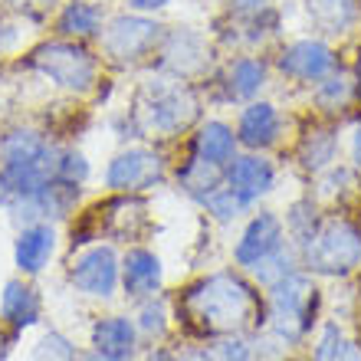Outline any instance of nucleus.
Returning <instances> with one entry per match:
<instances>
[{
    "instance_id": "obj_1",
    "label": "nucleus",
    "mask_w": 361,
    "mask_h": 361,
    "mask_svg": "<svg viewBox=\"0 0 361 361\" xmlns=\"http://www.w3.org/2000/svg\"><path fill=\"white\" fill-rule=\"evenodd\" d=\"M184 312L200 332L230 335L247 329L250 319L259 312V295L237 273H217L190 289Z\"/></svg>"
},
{
    "instance_id": "obj_2",
    "label": "nucleus",
    "mask_w": 361,
    "mask_h": 361,
    "mask_svg": "<svg viewBox=\"0 0 361 361\" xmlns=\"http://www.w3.org/2000/svg\"><path fill=\"white\" fill-rule=\"evenodd\" d=\"M269 319H273V332L279 342L295 345L302 342L315 322V309H319V289L305 273L293 269L283 276L279 283L269 286Z\"/></svg>"
},
{
    "instance_id": "obj_3",
    "label": "nucleus",
    "mask_w": 361,
    "mask_h": 361,
    "mask_svg": "<svg viewBox=\"0 0 361 361\" xmlns=\"http://www.w3.org/2000/svg\"><path fill=\"white\" fill-rule=\"evenodd\" d=\"M305 269L322 276H348L361 263V227L352 220H329L302 247Z\"/></svg>"
},
{
    "instance_id": "obj_4",
    "label": "nucleus",
    "mask_w": 361,
    "mask_h": 361,
    "mask_svg": "<svg viewBox=\"0 0 361 361\" xmlns=\"http://www.w3.org/2000/svg\"><path fill=\"white\" fill-rule=\"evenodd\" d=\"M197 115V99L188 86L180 82H148L138 95V118L148 132H161V135H174L180 128H188Z\"/></svg>"
},
{
    "instance_id": "obj_5",
    "label": "nucleus",
    "mask_w": 361,
    "mask_h": 361,
    "mask_svg": "<svg viewBox=\"0 0 361 361\" xmlns=\"http://www.w3.org/2000/svg\"><path fill=\"white\" fill-rule=\"evenodd\" d=\"M33 66L56 86L73 92H86L95 82V59L76 43H43L33 49Z\"/></svg>"
},
{
    "instance_id": "obj_6",
    "label": "nucleus",
    "mask_w": 361,
    "mask_h": 361,
    "mask_svg": "<svg viewBox=\"0 0 361 361\" xmlns=\"http://www.w3.org/2000/svg\"><path fill=\"white\" fill-rule=\"evenodd\" d=\"M69 283L76 286L82 295L109 299L118 289V283H122V263L115 257V250L102 247V243L82 250L73 259V267H69Z\"/></svg>"
},
{
    "instance_id": "obj_7",
    "label": "nucleus",
    "mask_w": 361,
    "mask_h": 361,
    "mask_svg": "<svg viewBox=\"0 0 361 361\" xmlns=\"http://www.w3.org/2000/svg\"><path fill=\"white\" fill-rule=\"evenodd\" d=\"M158 23L148 17H115L102 37L105 53L115 63H135L158 43Z\"/></svg>"
},
{
    "instance_id": "obj_8",
    "label": "nucleus",
    "mask_w": 361,
    "mask_h": 361,
    "mask_svg": "<svg viewBox=\"0 0 361 361\" xmlns=\"http://www.w3.org/2000/svg\"><path fill=\"white\" fill-rule=\"evenodd\" d=\"M283 247H286L283 224H279L276 214L263 210V214H257V217L250 220L247 230H243V237L237 240V247H233V259H237V267L253 269V267H259L263 259L273 257V253H279Z\"/></svg>"
},
{
    "instance_id": "obj_9",
    "label": "nucleus",
    "mask_w": 361,
    "mask_h": 361,
    "mask_svg": "<svg viewBox=\"0 0 361 361\" xmlns=\"http://www.w3.org/2000/svg\"><path fill=\"white\" fill-rule=\"evenodd\" d=\"M161 178V158L145 148H128V152L115 154L109 168H105V188L112 190H145Z\"/></svg>"
},
{
    "instance_id": "obj_10",
    "label": "nucleus",
    "mask_w": 361,
    "mask_h": 361,
    "mask_svg": "<svg viewBox=\"0 0 361 361\" xmlns=\"http://www.w3.org/2000/svg\"><path fill=\"white\" fill-rule=\"evenodd\" d=\"M279 69L302 82H319V79L332 76L335 53L319 39H295L279 53Z\"/></svg>"
},
{
    "instance_id": "obj_11",
    "label": "nucleus",
    "mask_w": 361,
    "mask_h": 361,
    "mask_svg": "<svg viewBox=\"0 0 361 361\" xmlns=\"http://www.w3.org/2000/svg\"><path fill=\"white\" fill-rule=\"evenodd\" d=\"M161 276H164V267H161V257H158V253H152V250H145V247H135L125 253L122 289L128 299H135V302L152 299V295L161 289Z\"/></svg>"
},
{
    "instance_id": "obj_12",
    "label": "nucleus",
    "mask_w": 361,
    "mask_h": 361,
    "mask_svg": "<svg viewBox=\"0 0 361 361\" xmlns=\"http://www.w3.org/2000/svg\"><path fill=\"white\" fill-rule=\"evenodd\" d=\"M92 352L109 361H132L138 352V325L125 315H105L92 325Z\"/></svg>"
},
{
    "instance_id": "obj_13",
    "label": "nucleus",
    "mask_w": 361,
    "mask_h": 361,
    "mask_svg": "<svg viewBox=\"0 0 361 361\" xmlns=\"http://www.w3.org/2000/svg\"><path fill=\"white\" fill-rule=\"evenodd\" d=\"M224 184H227L233 194L253 204L263 194H269L276 184V171L267 158H257V154H243V158H233V161L224 168Z\"/></svg>"
},
{
    "instance_id": "obj_14",
    "label": "nucleus",
    "mask_w": 361,
    "mask_h": 361,
    "mask_svg": "<svg viewBox=\"0 0 361 361\" xmlns=\"http://www.w3.org/2000/svg\"><path fill=\"white\" fill-rule=\"evenodd\" d=\"M56 253V230L49 224H30V227H20L17 240H13V263H17L20 273L37 276L47 269V263Z\"/></svg>"
},
{
    "instance_id": "obj_15",
    "label": "nucleus",
    "mask_w": 361,
    "mask_h": 361,
    "mask_svg": "<svg viewBox=\"0 0 361 361\" xmlns=\"http://www.w3.org/2000/svg\"><path fill=\"white\" fill-rule=\"evenodd\" d=\"M240 145L247 148H267L279 138V112L269 102H250L240 115V128H237Z\"/></svg>"
},
{
    "instance_id": "obj_16",
    "label": "nucleus",
    "mask_w": 361,
    "mask_h": 361,
    "mask_svg": "<svg viewBox=\"0 0 361 361\" xmlns=\"http://www.w3.org/2000/svg\"><path fill=\"white\" fill-rule=\"evenodd\" d=\"M237 145L240 138L233 135L227 122H207L194 138V154L200 161H210L217 168H227L233 158H237Z\"/></svg>"
},
{
    "instance_id": "obj_17",
    "label": "nucleus",
    "mask_w": 361,
    "mask_h": 361,
    "mask_svg": "<svg viewBox=\"0 0 361 361\" xmlns=\"http://www.w3.org/2000/svg\"><path fill=\"white\" fill-rule=\"evenodd\" d=\"M0 315L7 319L10 325L17 329H27L39 319V295L33 286H27L23 279H10L4 286V295H0Z\"/></svg>"
},
{
    "instance_id": "obj_18",
    "label": "nucleus",
    "mask_w": 361,
    "mask_h": 361,
    "mask_svg": "<svg viewBox=\"0 0 361 361\" xmlns=\"http://www.w3.org/2000/svg\"><path fill=\"white\" fill-rule=\"evenodd\" d=\"M204 39L194 33V30H174L171 39H168V47H164V63L174 69V73H194V69L204 66Z\"/></svg>"
},
{
    "instance_id": "obj_19",
    "label": "nucleus",
    "mask_w": 361,
    "mask_h": 361,
    "mask_svg": "<svg viewBox=\"0 0 361 361\" xmlns=\"http://www.w3.org/2000/svg\"><path fill=\"white\" fill-rule=\"evenodd\" d=\"M53 148H49L37 132H27V128H17L0 138V161L4 164H33L49 158Z\"/></svg>"
},
{
    "instance_id": "obj_20",
    "label": "nucleus",
    "mask_w": 361,
    "mask_h": 361,
    "mask_svg": "<svg viewBox=\"0 0 361 361\" xmlns=\"http://www.w3.org/2000/svg\"><path fill=\"white\" fill-rule=\"evenodd\" d=\"M305 4L325 33H345L358 20V0H305Z\"/></svg>"
},
{
    "instance_id": "obj_21",
    "label": "nucleus",
    "mask_w": 361,
    "mask_h": 361,
    "mask_svg": "<svg viewBox=\"0 0 361 361\" xmlns=\"http://www.w3.org/2000/svg\"><path fill=\"white\" fill-rule=\"evenodd\" d=\"M59 33H66V37H95V33H102V10L89 4V0H73L59 13Z\"/></svg>"
},
{
    "instance_id": "obj_22",
    "label": "nucleus",
    "mask_w": 361,
    "mask_h": 361,
    "mask_svg": "<svg viewBox=\"0 0 361 361\" xmlns=\"http://www.w3.org/2000/svg\"><path fill=\"white\" fill-rule=\"evenodd\" d=\"M267 86V66L259 59H237L230 66V95L237 99H253L259 89Z\"/></svg>"
},
{
    "instance_id": "obj_23",
    "label": "nucleus",
    "mask_w": 361,
    "mask_h": 361,
    "mask_svg": "<svg viewBox=\"0 0 361 361\" xmlns=\"http://www.w3.org/2000/svg\"><path fill=\"white\" fill-rule=\"evenodd\" d=\"M335 152H338V142L332 132H309V138L302 142V168L322 171L335 161Z\"/></svg>"
},
{
    "instance_id": "obj_24",
    "label": "nucleus",
    "mask_w": 361,
    "mask_h": 361,
    "mask_svg": "<svg viewBox=\"0 0 361 361\" xmlns=\"http://www.w3.org/2000/svg\"><path fill=\"white\" fill-rule=\"evenodd\" d=\"M322 227L319 220H315V207L309 204V200H299V204H293V210L286 214V233L293 237V243L299 250L309 243V240L315 237V230Z\"/></svg>"
},
{
    "instance_id": "obj_25",
    "label": "nucleus",
    "mask_w": 361,
    "mask_h": 361,
    "mask_svg": "<svg viewBox=\"0 0 361 361\" xmlns=\"http://www.w3.org/2000/svg\"><path fill=\"white\" fill-rule=\"evenodd\" d=\"M204 207H207L210 214L220 220V224H230V220H237L240 214L250 207V204L240 197V194H233L227 184H220V188H214L207 197H204Z\"/></svg>"
},
{
    "instance_id": "obj_26",
    "label": "nucleus",
    "mask_w": 361,
    "mask_h": 361,
    "mask_svg": "<svg viewBox=\"0 0 361 361\" xmlns=\"http://www.w3.org/2000/svg\"><path fill=\"white\" fill-rule=\"evenodd\" d=\"M33 361H79V352L63 332H47L33 345Z\"/></svg>"
},
{
    "instance_id": "obj_27",
    "label": "nucleus",
    "mask_w": 361,
    "mask_h": 361,
    "mask_svg": "<svg viewBox=\"0 0 361 361\" xmlns=\"http://www.w3.org/2000/svg\"><path fill=\"white\" fill-rule=\"evenodd\" d=\"M315 99H319V105H325V109H342V105H348V99H352V82L338 73V76H325L322 82H319V89H315Z\"/></svg>"
},
{
    "instance_id": "obj_28",
    "label": "nucleus",
    "mask_w": 361,
    "mask_h": 361,
    "mask_svg": "<svg viewBox=\"0 0 361 361\" xmlns=\"http://www.w3.org/2000/svg\"><path fill=\"white\" fill-rule=\"evenodd\" d=\"M342 348H345L342 329H338L335 322H329L322 329V335H319V342L312 345V361H338Z\"/></svg>"
},
{
    "instance_id": "obj_29",
    "label": "nucleus",
    "mask_w": 361,
    "mask_h": 361,
    "mask_svg": "<svg viewBox=\"0 0 361 361\" xmlns=\"http://www.w3.org/2000/svg\"><path fill=\"white\" fill-rule=\"evenodd\" d=\"M56 178L69 180V184H82L89 178V161L82 152H59V164H56Z\"/></svg>"
},
{
    "instance_id": "obj_30",
    "label": "nucleus",
    "mask_w": 361,
    "mask_h": 361,
    "mask_svg": "<svg viewBox=\"0 0 361 361\" xmlns=\"http://www.w3.org/2000/svg\"><path fill=\"white\" fill-rule=\"evenodd\" d=\"M164 319H168V312H164V302L161 299H145L142 305V319H138V332L145 335H161L164 332Z\"/></svg>"
},
{
    "instance_id": "obj_31",
    "label": "nucleus",
    "mask_w": 361,
    "mask_h": 361,
    "mask_svg": "<svg viewBox=\"0 0 361 361\" xmlns=\"http://www.w3.org/2000/svg\"><path fill=\"white\" fill-rule=\"evenodd\" d=\"M217 361H253V345H247L243 338H227L217 345Z\"/></svg>"
},
{
    "instance_id": "obj_32",
    "label": "nucleus",
    "mask_w": 361,
    "mask_h": 361,
    "mask_svg": "<svg viewBox=\"0 0 361 361\" xmlns=\"http://www.w3.org/2000/svg\"><path fill=\"white\" fill-rule=\"evenodd\" d=\"M132 10H161V7H168L171 0H125Z\"/></svg>"
},
{
    "instance_id": "obj_33",
    "label": "nucleus",
    "mask_w": 361,
    "mask_h": 361,
    "mask_svg": "<svg viewBox=\"0 0 361 361\" xmlns=\"http://www.w3.org/2000/svg\"><path fill=\"white\" fill-rule=\"evenodd\" d=\"M338 361H361V345L345 342V348H342V355H338Z\"/></svg>"
},
{
    "instance_id": "obj_34",
    "label": "nucleus",
    "mask_w": 361,
    "mask_h": 361,
    "mask_svg": "<svg viewBox=\"0 0 361 361\" xmlns=\"http://www.w3.org/2000/svg\"><path fill=\"white\" fill-rule=\"evenodd\" d=\"M352 158H355V164L361 168V122L355 125V132H352Z\"/></svg>"
},
{
    "instance_id": "obj_35",
    "label": "nucleus",
    "mask_w": 361,
    "mask_h": 361,
    "mask_svg": "<svg viewBox=\"0 0 361 361\" xmlns=\"http://www.w3.org/2000/svg\"><path fill=\"white\" fill-rule=\"evenodd\" d=\"M184 361H217V355L207 352V348H194V352L184 355Z\"/></svg>"
},
{
    "instance_id": "obj_36",
    "label": "nucleus",
    "mask_w": 361,
    "mask_h": 361,
    "mask_svg": "<svg viewBox=\"0 0 361 361\" xmlns=\"http://www.w3.org/2000/svg\"><path fill=\"white\" fill-rule=\"evenodd\" d=\"M145 361H178V355L168 352V348H154V352H148Z\"/></svg>"
},
{
    "instance_id": "obj_37",
    "label": "nucleus",
    "mask_w": 361,
    "mask_h": 361,
    "mask_svg": "<svg viewBox=\"0 0 361 361\" xmlns=\"http://www.w3.org/2000/svg\"><path fill=\"white\" fill-rule=\"evenodd\" d=\"M233 7L237 10H263L267 0H233Z\"/></svg>"
},
{
    "instance_id": "obj_38",
    "label": "nucleus",
    "mask_w": 361,
    "mask_h": 361,
    "mask_svg": "<svg viewBox=\"0 0 361 361\" xmlns=\"http://www.w3.org/2000/svg\"><path fill=\"white\" fill-rule=\"evenodd\" d=\"M355 82H358V95H361V49H358V63H355Z\"/></svg>"
},
{
    "instance_id": "obj_39",
    "label": "nucleus",
    "mask_w": 361,
    "mask_h": 361,
    "mask_svg": "<svg viewBox=\"0 0 361 361\" xmlns=\"http://www.w3.org/2000/svg\"><path fill=\"white\" fill-rule=\"evenodd\" d=\"M82 361H109V358H102V355H95V352H92V355H86Z\"/></svg>"
},
{
    "instance_id": "obj_40",
    "label": "nucleus",
    "mask_w": 361,
    "mask_h": 361,
    "mask_svg": "<svg viewBox=\"0 0 361 361\" xmlns=\"http://www.w3.org/2000/svg\"><path fill=\"white\" fill-rule=\"evenodd\" d=\"M7 197H10V194H7V188H4V180H0V204H4Z\"/></svg>"
}]
</instances>
